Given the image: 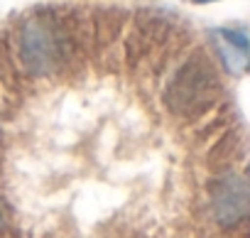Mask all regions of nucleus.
Returning a JSON list of instances; mask_svg holds the SVG:
<instances>
[{
	"label": "nucleus",
	"instance_id": "nucleus-1",
	"mask_svg": "<svg viewBox=\"0 0 250 238\" xmlns=\"http://www.w3.org/2000/svg\"><path fill=\"white\" fill-rule=\"evenodd\" d=\"M74 15L37 10L25 15L5 42V57L18 76L30 81L54 79L74 66L76 25Z\"/></svg>",
	"mask_w": 250,
	"mask_h": 238
},
{
	"label": "nucleus",
	"instance_id": "nucleus-2",
	"mask_svg": "<svg viewBox=\"0 0 250 238\" xmlns=\"http://www.w3.org/2000/svg\"><path fill=\"white\" fill-rule=\"evenodd\" d=\"M199 3H206V0H199Z\"/></svg>",
	"mask_w": 250,
	"mask_h": 238
}]
</instances>
